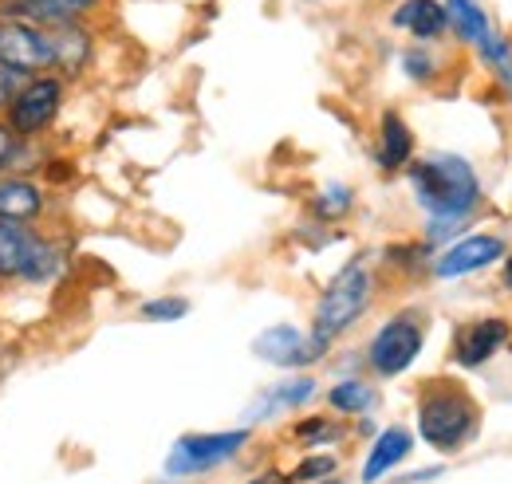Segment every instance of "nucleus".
Returning a JSON list of instances; mask_svg holds the SVG:
<instances>
[{
	"instance_id": "13",
	"label": "nucleus",
	"mask_w": 512,
	"mask_h": 484,
	"mask_svg": "<svg viewBox=\"0 0 512 484\" xmlns=\"http://www.w3.org/2000/svg\"><path fill=\"white\" fill-rule=\"evenodd\" d=\"M107 8V0H4L0 12L20 16L36 28H60V24H95V16Z\"/></svg>"
},
{
	"instance_id": "27",
	"label": "nucleus",
	"mask_w": 512,
	"mask_h": 484,
	"mask_svg": "<svg viewBox=\"0 0 512 484\" xmlns=\"http://www.w3.org/2000/svg\"><path fill=\"white\" fill-rule=\"evenodd\" d=\"M28 79H32V75H24V71H16V67L0 63V119H4V111L12 107V99L20 95V87H24Z\"/></svg>"
},
{
	"instance_id": "4",
	"label": "nucleus",
	"mask_w": 512,
	"mask_h": 484,
	"mask_svg": "<svg viewBox=\"0 0 512 484\" xmlns=\"http://www.w3.org/2000/svg\"><path fill=\"white\" fill-rule=\"evenodd\" d=\"M67 268V248L40 225L0 217V284H56Z\"/></svg>"
},
{
	"instance_id": "1",
	"label": "nucleus",
	"mask_w": 512,
	"mask_h": 484,
	"mask_svg": "<svg viewBox=\"0 0 512 484\" xmlns=\"http://www.w3.org/2000/svg\"><path fill=\"white\" fill-rule=\"evenodd\" d=\"M406 185L414 205L426 213L422 241H430L434 248L469 233V221L485 205V182L477 166L453 150H434L426 158H414L406 166Z\"/></svg>"
},
{
	"instance_id": "26",
	"label": "nucleus",
	"mask_w": 512,
	"mask_h": 484,
	"mask_svg": "<svg viewBox=\"0 0 512 484\" xmlns=\"http://www.w3.org/2000/svg\"><path fill=\"white\" fill-rule=\"evenodd\" d=\"M186 315H190L186 296H154V300L138 303V319H146V323H178Z\"/></svg>"
},
{
	"instance_id": "28",
	"label": "nucleus",
	"mask_w": 512,
	"mask_h": 484,
	"mask_svg": "<svg viewBox=\"0 0 512 484\" xmlns=\"http://www.w3.org/2000/svg\"><path fill=\"white\" fill-rule=\"evenodd\" d=\"M501 288L512 296V248L505 252V260H501Z\"/></svg>"
},
{
	"instance_id": "18",
	"label": "nucleus",
	"mask_w": 512,
	"mask_h": 484,
	"mask_svg": "<svg viewBox=\"0 0 512 484\" xmlns=\"http://www.w3.org/2000/svg\"><path fill=\"white\" fill-rule=\"evenodd\" d=\"M48 213V189L36 174H0V217L40 225Z\"/></svg>"
},
{
	"instance_id": "12",
	"label": "nucleus",
	"mask_w": 512,
	"mask_h": 484,
	"mask_svg": "<svg viewBox=\"0 0 512 484\" xmlns=\"http://www.w3.org/2000/svg\"><path fill=\"white\" fill-rule=\"evenodd\" d=\"M316 394H320V382H316L308 370H292L288 378H276L272 386H264V390L256 394L245 418H249V425L272 422V418H280V414L304 410V406H308Z\"/></svg>"
},
{
	"instance_id": "3",
	"label": "nucleus",
	"mask_w": 512,
	"mask_h": 484,
	"mask_svg": "<svg viewBox=\"0 0 512 484\" xmlns=\"http://www.w3.org/2000/svg\"><path fill=\"white\" fill-rule=\"evenodd\" d=\"M375 292H379V276H375V264L371 256H351L327 284H323L320 300L312 307V335L320 339L323 347L335 351V343L343 335H351L363 315L371 311L375 303Z\"/></svg>"
},
{
	"instance_id": "11",
	"label": "nucleus",
	"mask_w": 512,
	"mask_h": 484,
	"mask_svg": "<svg viewBox=\"0 0 512 484\" xmlns=\"http://www.w3.org/2000/svg\"><path fill=\"white\" fill-rule=\"evenodd\" d=\"M512 343V323L505 315H477L465 319L453 331V363L461 370H481L489 366Z\"/></svg>"
},
{
	"instance_id": "16",
	"label": "nucleus",
	"mask_w": 512,
	"mask_h": 484,
	"mask_svg": "<svg viewBox=\"0 0 512 484\" xmlns=\"http://www.w3.org/2000/svg\"><path fill=\"white\" fill-rule=\"evenodd\" d=\"M418 158V138L402 111H383L375 126V166L383 174H406V166Z\"/></svg>"
},
{
	"instance_id": "31",
	"label": "nucleus",
	"mask_w": 512,
	"mask_h": 484,
	"mask_svg": "<svg viewBox=\"0 0 512 484\" xmlns=\"http://www.w3.org/2000/svg\"><path fill=\"white\" fill-rule=\"evenodd\" d=\"M0 4H4V0H0Z\"/></svg>"
},
{
	"instance_id": "25",
	"label": "nucleus",
	"mask_w": 512,
	"mask_h": 484,
	"mask_svg": "<svg viewBox=\"0 0 512 484\" xmlns=\"http://www.w3.org/2000/svg\"><path fill=\"white\" fill-rule=\"evenodd\" d=\"M339 473V457L335 453H327V449H312L292 473H288V481L292 484H316V481H327V477H335Z\"/></svg>"
},
{
	"instance_id": "6",
	"label": "nucleus",
	"mask_w": 512,
	"mask_h": 484,
	"mask_svg": "<svg viewBox=\"0 0 512 484\" xmlns=\"http://www.w3.org/2000/svg\"><path fill=\"white\" fill-rule=\"evenodd\" d=\"M249 441H253V425L213 429V433H182V437L170 445V453H166V477H170V481L205 477V473L229 465L233 457H241Z\"/></svg>"
},
{
	"instance_id": "8",
	"label": "nucleus",
	"mask_w": 512,
	"mask_h": 484,
	"mask_svg": "<svg viewBox=\"0 0 512 484\" xmlns=\"http://www.w3.org/2000/svg\"><path fill=\"white\" fill-rule=\"evenodd\" d=\"M509 241L501 233H461L449 244H442L430 260V280L438 284H453V280H465V276H477V272H489L505 260Z\"/></svg>"
},
{
	"instance_id": "14",
	"label": "nucleus",
	"mask_w": 512,
	"mask_h": 484,
	"mask_svg": "<svg viewBox=\"0 0 512 484\" xmlns=\"http://www.w3.org/2000/svg\"><path fill=\"white\" fill-rule=\"evenodd\" d=\"M390 28L410 44H446L449 20L442 0H398L390 8Z\"/></svg>"
},
{
	"instance_id": "9",
	"label": "nucleus",
	"mask_w": 512,
	"mask_h": 484,
	"mask_svg": "<svg viewBox=\"0 0 512 484\" xmlns=\"http://www.w3.org/2000/svg\"><path fill=\"white\" fill-rule=\"evenodd\" d=\"M253 355L260 363L276 366V370H312L331 355V347H323L312 335V327H296V323H272L253 339Z\"/></svg>"
},
{
	"instance_id": "17",
	"label": "nucleus",
	"mask_w": 512,
	"mask_h": 484,
	"mask_svg": "<svg viewBox=\"0 0 512 484\" xmlns=\"http://www.w3.org/2000/svg\"><path fill=\"white\" fill-rule=\"evenodd\" d=\"M418 437L406 429V425H383L375 437H371V449L363 457V469H359V481L363 484H379L386 481L410 453H414Z\"/></svg>"
},
{
	"instance_id": "19",
	"label": "nucleus",
	"mask_w": 512,
	"mask_h": 484,
	"mask_svg": "<svg viewBox=\"0 0 512 484\" xmlns=\"http://www.w3.org/2000/svg\"><path fill=\"white\" fill-rule=\"evenodd\" d=\"M327 410L335 418H371L379 410V386L363 374H343L327 386Z\"/></svg>"
},
{
	"instance_id": "29",
	"label": "nucleus",
	"mask_w": 512,
	"mask_h": 484,
	"mask_svg": "<svg viewBox=\"0 0 512 484\" xmlns=\"http://www.w3.org/2000/svg\"><path fill=\"white\" fill-rule=\"evenodd\" d=\"M249 484H292V481H288V473H276V469H268V473L253 477Z\"/></svg>"
},
{
	"instance_id": "15",
	"label": "nucleus",
	"mask_w": 512,
	"mask_h": 484,
	"mask_svg": "<svg viewBox=\"0 0 512 484\" xmlns=\"http://www.w3.org/2000/svg\"><path fill=\"white\" fill-rule=\"evenodd\" d=\"M48 40H52V63H56V75H64L67 83L91 71L95 52H99L95 24H60V28H48Z\"/></svg>"
},
{
	"instance_id": "10",
	"label": "nucleus",
	"mask_w": 512,
	"mask_h": 484,
	"mask_svg": "<svg viewBox=\"0 0 512 484\" xmlns=\"http://www.w3.org/2000/svg\"><path fill=\"white\" fill-rule=\"evenodd\" d=\"M0 63L16 67V71H24V75L56 71L48 28H36V24L20 20V16L0 12Z\"/></svg>"
},
{
	"instance_id": "30",
	"label": "nucleus",
	"mask_w": 512,
	"mask_h": 484,
	"mask_svg": "<svg viewBox=\"0 0 512 484\" xmlns=\"http://www.w3.org/2000/svg\"><path fill=\"white\" fill-rule=\"evenodd\" d=\"M316 484H347V481H339V477H327V481H316Z\"/></svg>"
},
{
	"instance_id": "21",
	"label": "nucleus",
	"mask_w": 512,
	"mask_h": 484,
	"mask_svg": "<svg viewBox=\"0 0 512 484\" xmlns=\"http://www.w3.org/2000/svg\"><path fill=\"white\" fill-rule=\"evenodd\" d=\"M473 56L489 71V79L497 83V91H501L505 99H512V40L509 36L493 24V32L473 48Z\"/></svg>"
},
{
	"instance_id": "22",
	"label": "nucleus",
	"mask_w": 512,
	"mask_h": 484,
	"mask_svg": "<svg viewBox=\"0 0 512 484\" xmlns=\"http://www.w3.org/2000/svg\"><path fill=\"white\" fill-rule=\"evenodd\" d=\"M398 67H402V75H406L410 83H418V87L438 83V75H442L438 44H406V48L398 52Z\"/></svg>"
},
{
	"instance_id": "24",
	"label": "nucleus",
	"mask_w": 512,
	"mask_h": 484,
	"mask_svg": "<svg viewBox=\"0 0 512 484\" xmlns=\"http://www.w3.org/2000/svg\"><path fill=\"white\" fill-rule=\"evenodd\" d=\"M343 425L335 414H308V418H300V422L292 425V441L296 445H304V449H327V445H335V441H343Z\"/></svg>"
},
{
	"instance_id": "23",
	"label": "nucleus",
	"mask_w": 512,
	"mask_h": 484,
	"mask_svg": "<svg viewBox=\"0 0 512 484\" xmlns=\"http://www.w3.org/2000/svg\"><path fill=\"white\" fill-rule=\"evenodd\" d=\"M351 209H355V189L343 182H327L323 189H316V197H312V217H316L320 225H339V221H347Z\"/></svg>"
},
{
	"instance_id": "20",
	"label": "nucleus",
	"mask_w": 512,
	"mask_h": 484,
	"mask_svg": "<svg viewBox=\"0 0 512 484\" xmlns=\"http://www.w3.org/2000/svg\"><path fill=\"white\" fill-rule=\"evenodd\" d=\"M446 4V20H449V40L461 44V48H477L489 32H493V16L481 0H442Z\"/></svg>"
},
{
	"instance_id": "7",
	"label": "nucleus",
	"mask_w": 512,
	"mask_h": 484,
	"mask_svg": "<svg viewBox=\"0 0 512 484\" xmlns=\"http://www.w3.org/2000/svg\"><path fill=\"white\" fill-rule=\"evenodd\" d=\"M67 103V79L56 71H44V75H32L20 95L12 99V107L4 111V126L16 134V138H28V142H44V134L60 122Z\"/></svg>"
},
{
	"instance_id": "5",
	"label": "nucleus",
	"mask_w": 512,
	"mask_h": 484,
	"mask_svg": "<svg viewBox=\"0 0 512 484\" xmlns=\"http://www.w3.org/2000/svg\"><path fill=\"white\" fill-rule=\"evenodd\" d=\"M426 335H430L426 311L402 307V311L386 315L383 323L375 327V335L367 339V347H363V366H367V374H375V378H383V382L410 374L414 363L422 359V351H426Z\"/></svg>"
},
{
	"instance_id": "2",
	"label": "nucleus",
	"mask_w": 512,
	"mask_h": 484,
	"mask_svg": "<svg viewBox=\"0 0 512 484\" xmlns=\"http://www.w3.org/2000/svg\"><path fill=\"white\" fill-rule=\"evenodd\" d=\"M481 429V406L473 398V390L457 378H430L422 390H418V402H414V437L422 445H430L434 453L453 457L461 453L465 445H473Z\"/></svg>"
}]
</instances>
